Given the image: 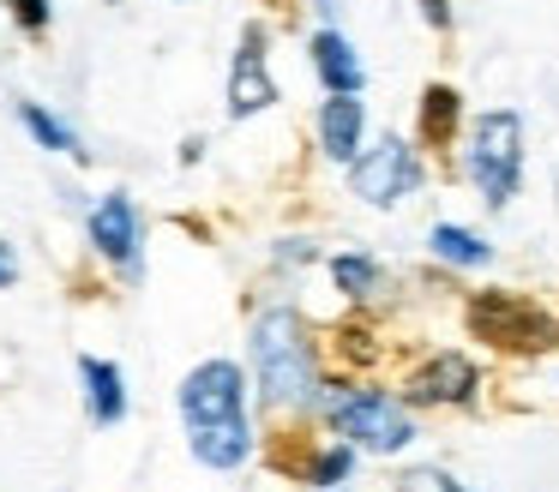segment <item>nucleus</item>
I'll use <instances>...</instances> for the list:
<instances>
[{"instance_id": "obj_9", "label": "nucleus", "mask_w": 559, "mask_h": 492, "mask_svg": "<svg viewBox=\"0 0 559 492\" xmlns=\"http://www.w3.org/2000/svg\"><path fill=\"white\" fill-rule=\"evenodd\" d=\"M271 103H277V79H271V60H265V24H247L241 48L229 60V115L247 120V115H265Z\"/></svg>"}, {"instance_id": "obj_14", "label": "nucleus", "mask_w": 559, "mask_h": 492, "mask_svg": "<svg viewBox=\"0 0 559 492\" xmlns=\"http://www.w3.org/2000/svg\"><path fill=\"white\" fill-rule=\"evenodd\" d=\"M427 252H433L439 264H451V271H481V264L493 259V247L463 223H433L427 228Z\"/></svg>"}, {"instance_id": "obj_11", "label": "nucleus", "mask_w": 559, "mask_h": 492, "mask_svg": "<svg viewBox=\"0 0 559 492\" xmlns=\"http://www.w3.org/2000/svg\"><path fill=\"white\" fill-rule=\"evenodd\" d=\"M361 132H367L361 96H325V103H319V151H325L331 163H355V156H361Z\"/></svg>"}, {"instance_id": "obj_18", "label": "nucleus", "mask_w": 559, "mask_h": 492, "mask_svg": "<svg viewBox=\"0 0 559 492\" xmlns=\"http://www.w3.org/2000/svg\"><path fill=\"white\" fill-rule=\"evenodd\" d=\"M397 492H469V487H463V480H451L445 468H403Z\"/></svg>"}, {"instance_id": "obj_2", "label": "nucleus", "mask_w": 559, "mask_h": 492, "mask_svg": "<svg viewBox=\"0 0 559 492\" xmlns=\"http://www.w3.org/2000/svg\"><path fill=\"white\" fill-rule=\"evenodd\" d=\"M253 379L265 391L271 408H313L325 396V379H319V348L307 336V319L295 307H265L253 324Z\"/></svg>"}, {"instance_id": "obj_23", "label": "nucleus", "mask_w": 559, "mask_h": 492, "mask_svg": "<svg viewBox=\"0 0 559 492\" xmlns=\"http://www.w3.org/2000/svg\"><path fill=\"white\" fill-rule=\"evenodd\" d=\"M337 492H343V487H337Z\"/></svg>"}, {"instance_id": "obj_1", "label": "nucleus", "mask_w": 559, "mask_h": 492, "mask_svg": "<svg viewBox=\"0 0 559 492\" xmlns=\"http://www.w3.org/2000/svg\"><path fill=\"white\" fill-rule=\"evenodd\" d=\"M181 427L187 451L205 468H241L253 456V420H247V379L235 360H205L181 379Z\"/></svg>"}, {"instance_id": "obj_12", "label": "nucleus", "mask_w": 559, "mask_h": 492, "mask_svg": "<svg viewBox=\"0 0 559 492\" xmlns=\"http://www.w3.org/2000/svg\"><path fill=\"white\" fill-rule=\"evenodd\" d=\"M457 127H463V96L451 84H427L421 108H415V144L445 151V144H457Z\"/></svg>"}, {"instance_id": "obj_13", "label": "nucleus", "mask_w": 559, "mask_h": 492, "mask_svg": "<svg viewBox=\"0 0 559 492\" xmlns=\"http://www.w3.org/2000/svg\"><path fill=\"white\" fill-rule=\"evenodd\" d=\"M79 379H85V408H91L97 427L127 420V384H121V367H115V360L85 355V360H79Z\"/></svg>"}, {"instance_id": "obj_7", "label": "nucleus", "mask_w": 559, "mask_h": 492, "mask_svg": "<svg viewBox=\"0 0 559 492\" xmlns=\"http://www.w3.org/2000/svg\"><path fill=\"white\" fill-rule=\"evenodd\" d=\"M403 396L415 408H469L481 396V367L469 355H457V348H439L403 379Z\"/></svg>"}, {"instance_id": "obj_5", "label": "nucleus", "mask_w": 559, "mask_h": 492, "mask_svg": "<svg viewBox=\"0 0 559 492\" xmlns=\"http://www.w3.org/2000/svg\"><path fill=\"white\" fill-rule=\"evenodd\" d=\"M463 319H469V331L481 336L487 348H499V355H547V348L559 343L554 312L530 295H511V288H481V295H469Z\"/></svg>"}, {"instance_id": "obj_15", "label": "nucleus", "mask_w": 559, "mask_h": 492, "mask_svg": "<svg viewBox=\"0 0 559 492\" xmlns=\"http://www.w3.org/2000/svg\"><path fill=\"white\" fill-rule=\"evenodd\" d=\"M331 283L349 300H373L379 288H385V264H379L373 252H337V259H331Z\"/></svg>"}, {"instance_id": "obj_3", "label": "nucleus", "mask_w": 559, "mask_h": 492, "mask_svg": "<svg viewBox=\"0 0 559 492\" xmlns=\"http://www.w3.org/2000/svg\"><path fill=\"white\" fill-rule=\"evenodd\" d=\"M319 408H325L331 432L349 439L355 451L397 456L421 439V427H415V415H409V396H391V391H379V384H325Z\"/></svg>"}, {"instance_id": "obj_20", "label": "nucleus", "mask_w": 559, "mask_h": 492, "mask_svg": "<svg viewBox=\"0 0 559 492\" xmlns=\"http://www.w3.org/2000/svg\"><path fill=\"white\" fill-rule=\"evenodd\" d=\"M415 7H421V19L433 31H451V0H415Z\"/></svg>"}, {"instance_id": "obj_17", "label": "nucleus", "mask_w": 559, "mask_h": 492, "mask_svg": "<svg viewBox=\"0 0 559 492\" xmlns=\"http://www.w3.org/2000/svg\"><path fill=\"white\" fill-rule=\"evenodd\" d=\"M19 115H25L31 139H37L43 151H67V156H85V151H79V139H73V132H67V120H55V115H49V108H43V103H25V108H19Z\"/></svg>"}, {"instance_id": "obj_16", "label": "nucleus", "mask_w": 559, "mask_h": 492, "mask_svg": "<svg viewBox=\"0 0 559 492\" xmlns=\"http://www.w3.org/2000/svg\"><path fill=\"white\" fill-rule=\"evenodd\" d=\"M349 475H355V444H349V439L319 444V451L301 463V480H307V487H319V492H337Z\"/></svg>"}, {"instance_id": "obj_22", "label": "nucleus", "mask_w": 559, "mask_h": 492, "mask_svg": "<svg viewBox=\"0 0 559 492\" xmlns=\"http://www.w3.org/2000/svg\"><path fill=\"white\" fill-rule=\"evenodd\" d=\"M13 276H19V259H13V247H7V240H0V288L13 283Z\"/></svg>"}, {"instance_id": "obj_4", "label": "nucleus", "mask_w": 559, "mask_h": 492, "mask_svg": "<svg viewBox=\"0 0 559 492\" xmlns=\"http://www.w3.org/2000/svg\"><path fill=\"white\" fill-rule=\"evenodd\" d=\"M463 175L481 192L487 211H506L523 192V115L518 108H487L469 120L463 139Z\"/></svg>"}, {"instance_id": "obj_21", "label": "nucleus", "mask_w": 559, "mask_h": 492, "mask_svg": "<svg viewBox=\"0 0 559 492\" xmlns=\"http://www.w3.org/2000/svg\"><path fill=\"white\" fill-rule=\"evenodd\" d=\"M313 259V240H283L277 247V264H307Z\"/></svg>"}, {"instance_id": "obj_6", "label": "nucleus", "mask_w": 559, "mask_h": 492, "mask_svg": "<svg viewBox=\"0 0 559 492\" xmlns=\"http://www.w3.org/2000/svg\"><path fill=\"white\" fill-rule=\"evenodd\" d=\"M421 180H427L421 151H415V139H397V132H385L373 151H361L349 163V192L361 204H373V211H397V204H409L415 192H421Z\"/></svg>"}, {"instance_id": "obj_8", "label": "nucleus", "mask_w": 559, "mask_h": 492, "mask_svg": "<svg viewBox=\"0 0 559 492\" xmlns=\"http://www.w3.org/2000/svg\"><path fill=\"white\" fill-rule=\"evenodd\" d=\"M139 240H145V235H139L133 199H127V192H109V199L91 211V247H97L103 259L127 276V283H139V276H145V252H139Z\"/></svg>"}, {"instance_id": "obj_10", "label": "nucleus", "mask_w": 559, "mask_h": 492, "mask_svg": "<svg viewBox=\"0 0 559 492\" xmlns=\"http://www.w3.org/2000/svg\"><path fill=\"white\" fill-rule=\"evenodd\" d=\"M313 72H319V84H325V96H361V84H367V67H361V55H355V43L337 31V24H319L313 31Z\"/></svg>"}, {"instance_id": "obj_19", "label": "nucleus", "mask_w": 559, "mask_h": 492, "mask_svg": "<svg viewBox=\"0 0 559 492\" xmlns=\"http://www.w3.org/2000/svg\"><path fill=\"white\" fill-rule=\"evenodd\" d=\"M7 12H13L19 31H31V36L49 31V0H7Z\"/></svg>"}]
</instances>
